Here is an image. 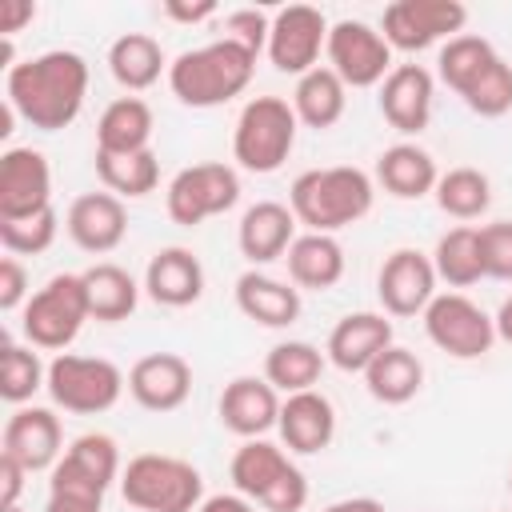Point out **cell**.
Masks as SVG:
<instances>
[{
    "label": "cell",
    "instance_id": "cell-1",
    "mask_svg": "<svg viewBox=\"0 0 512 512\" xmlns=\"http://www.w3.org/2000/svg\"><path fill=\"white\" fill-rule=\"evenodd\" d=\"M84 96H88V60L72 48H52L20 64H8L4 100L16 108L20 120H28L40 132L68 128L80 116Z\"/></svg>",
    "mask_w": 512,
    "mask_h": 512
},
{
    "label": "cell",
    "instance_id": "cell-2",
    "mask_svg": "<svg viewBox=\"0 0 512 512\" xmlns=\"http://www.w3.org/2000/svg\"><path fill=\"white\" fill-rule=\"evenodd\" d=\"M376 188L364 168L332 164V168H308L288 188V208L308 232H340L372 212Z\"/></svg>",
    "mask_w": 512,
    "mask_h": 512
},
{
    "label": "cell",
    "instance_id": "cell-3",
    "mask_svg": "<svg viewBox=\"0 0 512 512\" xmlns=\"http://www.w3.org/2000/svg\"><path fill=\"white\" fill-rule=\"evenodd\" d=\"M256 72V56L232 40H212L204 48H188L168 64V88L188 108H220L236 100Z\"/></svg>",
    "mask_w": 512,
    "mask_h": 512
},
{
    "label": "cell",
    "instance_id": "cell-4",
    "mask_svg": "<svg viewBox=\"0 0 512 512\" xmlns=\"http://www.w3.org/2000/svg\"><path fill=\"white\" fill-rule=\"evenodd\" d=\"M120 496L136 512H196L204 504V480L180 456L140 452L120 472Z\"/></svg>",
    "mask_w": 512,
    "mask_h": 512
},
{
    "label": "cell",
    "instance_id": "cell-5",
    "mask_svg": "<svg viewBox=\"0 0 512 512\" xmlns=\"http://www.w3.org/2000/svg\"><path fill=\"white\" fill-rule=\"evenodd\" d=\"M296 112L288 100L280 96H252L240 116H236V128H232V156L244 172H256V176H268L276 172L288 156H292V144H296Z\"/></svg>",
    "mask_w": 512,
    "mask_h": 512
},
{
    "label": "cell",
    "instance_id": "cell-6",
    "mask_svg": "<svg viewBox=\"0 0 512 512\" xmlns=\"http://www.w3.org/2000/svg\"><path fill=\"white\" fill-rule=\"evenodd\" d=\"M84 320H92V312H88V292H84L80 272L52 276L20 308V328H24L28 344L48 348V352H68V344L80 336Z\"/></svg>",
    "mask_w": 512,
    "mask_h": 512
},
{
    "label": "cell",
    "instance_id": "cell-7",
    "mask_svg": "<svg viewBox=\"0 0 512 512\" xmlns=\"http://www.w3.org/2000/svg\"><path fill=\"white\" fill-rule=\"evenodd\" d=\"M128 388L124 372L104 356H80V352H56L48 364V396L56 408L76 416L108 412L120 392Z\"/></svg>",
    "mask_w": 512,
    "mask_h": 512
},
{
    "label": "cell",
    "instance_id": "cell-8",
    "mask_svg": "<svg viewBox=\"0 0 512 512\" xmlns=\"http://www.w3.org/2000/svg\"><path fill=\"white\" fill-rule=\"evenodd\" d=\"M236 200H240V176L232 164H220V160L180 168L164 192L168 216L180 228H196L212 216H224L228 208H236Z\"/></svg>",
    "mask_w": 512,
    "mask_h": 512
},
{
    "label": "cell",
    "instance_id": "cell-9",
    "mask_svg": "<svg viewBox=\"0 0 512 512\" xmlns=\"http://www.w3.org/2000/svg\"><path fill=\"white\" fill-rule=\"evenodd\" d=\"M424 332L440 352L456 360H476L496 344L492 316L464 292H436V300L424 308Z\"/></svg>",
    "mask_w": 512,
    "mask_h": 512
},
{
    "label": "cell",
    "instance_id": "cell-10",
    "mask_svg": "<svg viewBox=\"0 0 512 512\" xmlns=\"http://www.w3.org/2000/svg\"><path fill=\"white\" fill-rule=\"evenodd\" d=\"M468 24V8L460 0H396L380 16V32L400 52H424L436 40L460 36Z\"/></svg>",
    "mask_w": 512,
    "mask_h": 512
},
{
    "label": "cell",
    "instance_id": "cell-11",
    "mask_svg": "<svg viewBox=\"0 0 512 512\" xmlns=\"http://www.w3.org/2000/svg\"><path fill=\"white\" fill-rule=\"evenodd\" d=\"M328 68L348 84V88H372L384 84V76L396 68L392 64V44L384 40L380 28L364 20H336L328 28Z\"/></svg>",
    "mask_w": 512,
    "mask_h": 512
},
{
    "label": "cell",
    "instance_id": "cell-12",
    "mask_svg": "<svg viewBox=\"0 0 512 512\" xmlns=\"http://www.w3.org/2000/svg\"><path fill=\"white\" fill-rule=\"evenodd\" d=\"M328 20L320 8L312 4H288L272 16V32H268V60L276 72L284 76H304L312 68H320V52L328 48Z\"/></svg>",
    "mask_w": 512,
    "mask_h": 512
},
{
    "label": "cell",
    "instance_id": "cell-13",
    "mask_svg": "<svg viewBox=\"0 0 512 512\" xmlns=\"http://www.w3.org/2000/svg\"><path fill=\"white\" fill-rule=\"evenodd\" d=\"M120 448L108 432H84L76 436L64 456L56 460L52 476H48V492H88V496H104L112 488V480H120Z\"/></svg>",
    "mask_w": 512,
    "mask_h": 512
},
{
    "label": "cell",
    "instance_id": "cell-14",
    "mask_svg": "<svg viewBox=\"0 0 512 512\" xmlns=\"http://www.w3.org/2000/svg\"><path fill=\"white\" fill-rule=\"evenodd\" d=\"M52 208V168L40 148H8L0 156V220H24Z\"/></svg>",
    "mask_w": 512,
    "mask_h": 512
},
{
    "label": "cell",
    "instance_id": "cell-15",
    "mask_svg": "<svg viewBox=\"0 0 512 512\" xmlns=\"http://www.w3.org/2000/svg\"><path fill=\"white\" fill-rule=\"evenodd\" d=\"M436 268L432 256L416 248H396L384 256L380 276H376V296L388 316H424V308L436 300Z\"/></svg>",
    "mask_w": 512,
    "mask_h": 512
},
{
    "label": "cell",
    "instance_id": "cell-16",
    "mask_svg": "<svg viewBox=\"0 0 512 512\" xmlns=\"http://www.w3.org/2000/svg\"><path fill=\"white\" fill-rule=\"evenodd\" d=\"M0 456H12L20 468L28 472H52L56 460L64 456V428L60 416L52 408H36V404H20L0 436Z\"/></svg>",
    "mask_w": 512,
    "mask_h": 512
},
{
    "label": "cell",
    "instance_id": "cell-17",
    "mask_svg": "<svg viewBox=\"0 0 512 512\" xmlns=\"http://www.w3.org/2000/svg\"><path fill=\"white\" fill-rule=\"evenodd\" d=\"M436 80L424 64H396L380 84V112L400 136H420L432 120Z\"/></svg>",
    "mask_w": 512,
    "mask_h": 512
},
{
    "label": "cell",
    "instance_id": "cell-18",
    "mask_svg": "<svg viewBox=\"0 0 512 512\" xmlns=\"http://www.w3.org/2000/svg\"><path fill=\"white\" fill-rule=\"evenodd\" d=\"M128 392L148 412H176L192 396V364L180 352H148L128 368Z\"/></svg>",
    "mask_w": 512,
    "mask_h": 512
},
{
    "label": "cell",
    "instance_id": "cell-19",
    "mask_svg": "<svg viewBox=\"0 0 512 512\" xmlns=\"http://www.w3.org/2000/svg\"><path fill=\"white\" fill-rule=\"evenodd\" d=\"M64 228H68L76 248L104 256V252L120 248V240L128 236V208L112 192H84L68 204Z\"/></svg>",
    "mask_w": 512,
    "mask_h": 512
},
{
    "label": "cell",
    "instance_id": "cell-20",
    "mask_svg": "<svg viewBox=\"0 0 512 512\" xmlns=\"http://www.w3.org/2000/svg\"><path fill=\"white\" fill-rule=\"evenodd\" d=\"M280 392L264 376H236L220 392V424L244 440H260L280 424Z\"/></svg>",
    "mask_w": 512,
    "mask_h": 512
},
{
    "label": "cell",
    "instance_id": "cell-21",
    "mask_svg": "<svg viewBox=\"0 0 512 512\" xmlns=\"http://www.w3.org/2000/svg\"><path fill=\"white\" fill-rule=\"evenodd\" d=\"M392 348V320L384 312H348L344 320H336V328L328 332L324 356L340 368V372H360L384 352Z\"/></svg>",
    "mask_w": 512,
    "mask_h": 512
},
{
    "label": "cell",
    "instance_id": "cell-22",
    "mask_svg": "<svg viewBox=\"0 0 512 512\" xmlns=\"http://www.w3.org/2000/svg\"><path fill=\"white\" fill-rule=\"evenodd\" d=\"M280 440L288 452H300V456H316L332 444L336 436V408L324 392L308 388V392H296V396H284L280 404Z\"/></svg>",
    "mask_w": 512,
    "mask_h": 512
},
{
    "label": "cell",
    "instance_id": "cell-23",
    "mask_svg": "<svg viewBox=\"0 0 512 512\" xmlns=\"http://www.w3.org/2000/svg\"><path fill=\"white\" fill-rule=\"evenodd\" d=\"M296 216L288 204L280 200H256L252 208H244L240 228H236V244L244 252L248 264H272L280 260L292 240H296Z\"/></svg>",
    "mask_w": 512,
    "mask_h": 512
},
{
    "label": "cell",
    "instance_id": "cell-24",
    "mask_svg": "<svg viewBox=\"0 0 512 512\" xmlns=\"http://www.w3.org/2000/svg\"><path fill=\"white\" fill-rule=\"evenodd\" d=\"M144 292L160 308H188L204 296V264L188 248H160L144 268Z\"/></svg>",
    "mask_w": 512,
    "mask_h": 512
},
{
    "label": "cell",
    "instance_id": "cell-25",
    "mask_svg": "<svg viewBox=\"0 0 512 512\" xmlns=\"http://www.w3.org/2000/svg\"><path fill=\"white\" fill-rule=\"evenodd\" d=\"M236 308L260 328H288L300 320V288L248 268L236 280Z\"/></svg>",
    "mask_w": 512,
    "mask_h": 512
},
{
    "label": "cell",
    "instance_id": "cell-26",
    "mask_svg": "<svg viewBox=\"0 0 512 512\" xmlns=\"http://www.w3.org/2000/svg\"><path fill=\"white\" fill-rule=\"evenodd\" d=\"M292 472H296V464H292L288 452H284L280 444H272V440H244V444L236 448L232 464H228V476H232L236 492L248 496V500H256V504H264Z\"/></svg>",
    "mask_w": 512,
    "mask_h": 512
},
{
    "label": "cell",
    "instance_id": "cell-27",
    "mask_svg": "<svg viewBox=\"0 0 512 512\" xmlns=\"http://www.w3.org/2000/svg\"><path fill=\"white\" fill-rule=\"evenodd\" d=\"M376 180H380V188H384L388 196H396V200H420V196L436 192L440 172H436L432 152H424V148L412 144V140H400V144H392V148L380 152V160H376Z\"/></svg>",
    "mask_w": 512,
    "mask_h": 512
},
{
    "label": "cell",
    "instance_id": "cell-28",
    "mask_svg": "<svg viewBox=\"0 0 512 512\" xmlns=\"http://www.w3.org/2000/svg\"><path fill=\"white\" fill-rule=\"evenodd\" d=\"M284 260H288L292 284L296 288H308V292H328L344 276V248L328 232H304V236H296L292 248L284 252Z\"/></svg>",
    "mask_w": 512,
    "mask_h": 512
},
{
    "label": "cell",
    "instance_id": "cell-29",
    "mask_svg": "<svg viewBox=\"0 0 512 512\" xmlns=\"http://www.w3.org/2000/svg\"><path fill=\"white\" fill-rule=\"evenodd\" d=\"M108 72H112V80L120 88L144 92V88H152L168 72V60H164V48H160L156 36H148V32H124L108 48Z\"/></svg>",
    "mask_w": 512,
    "mask_h": 512
},
{
    "label": "cell",
    "instance_id": "cell-30",
    "mask_svg": "<svg viewBox=\"0 0 512 512\" xmlns=\"http://www.w3.org/2000/svg\"><path fill=\"white\" fill-rule=\"evenodd\" d=\"M344 108H348V84L328 64L304 72L296 80V88H292V112H296V120L308 124V128H316V132L332 128L344 116Z\"/></svg>",
    "mask_w": 512,
    "mask_h": 512
},
{
    "label": "cell",
    "instance_id": "cell-31",
    "mask_svg": "<svg viewBox=\"0 0 512 512\" xmlns=\"http://www.w3.org/2000/svg\"><path fill=\"white\" fill-rule=\"evenodd\" d=\"M152 148V108L140 96L112 100L96 120V152H144Z\"/></svg>",
    "mask_w": 512,
    "mask_h": 512
},
{
    "label": "cell",
    "instance_id": "cell-32",
    "mask_svg": "<svg viewBox=\"0 0 512 512\" xmlns=\"http://www.w3.org/2000/svg\"><path fill=\"white\" fill-rule=\"evenodd\" d=\"M364 388L380 404H408L424 388V364L416 352L392 344L364 368Z\"/></svg>",
    "mask_w": 512,
    "mask_h": 512
},
{
    "label": "cell",
    "instance_id": "cell-33",
    "mask_svg": "<svg viewBox=\"0 0 512 512\" xmlns=\"http://www.w3.org/2000/svg\"><path fill=\"white\" fill-rule=\"evenodd\" d=\"M84 276V292H88V312H92V320H100V324H120V320H128L132 312H136V304H140V288H136V280L120 268V264H92V268H84L80 272Z\"/></svg>",
    "mask_w": 512,
    "mask_h": 512
},
{
    "label": "cell",
    "instance_id": "cell-34",
    "mask_svg": "<svg viewBox=\"0 0 512 512\" xmlns=\"http://www.w3.org/2000/svg\"><path fill=\"white\" fill-rule=\"evenodd\" d=\"M324 352L308 340H284V344H272L268 356H264V380L284 392V396H296V392H308L316 388L320 372H324Z\"/></svg>",
    "mask_w": 512,
    "mask_h": 512
},
{
    "label": "cell",
    "instance_id": "cell-35",
    "mask_svg": "<svg viewBox=\"0 0 512 512\" xmlns=\"http://www.w3.org/2000/svg\"><path fill=\"white\" fill-rule=\"evenodd\" d=\"M96 176H100L104 192H112L120 200H140V196L156 192L160 160L152 148H144V152H96Z\"/></svg>",
    "mask_w": 512,
    "mask_h": 512
},
{
    "label": "cell",
    "instance_id": "cell-36",
    "mask_svg": "<svg viewBox=\"0 0 512 512\" xmlns=\"http://www.w3.org/2000/svg\"><path fill=\"white\" fill-rule=\"evenodd\" d=\"M432 268L440 280H448L452 288H468L476 280H484V260H480V228L472 224H456L436 240L432 252Z\"/></svg>",
    "mask_w": 512,
    "mask_h": 512
},
{
    "label": "cell",
    "instance_id": "cell-37",
    "mask_svg": "<svg viewBox=\"0 0 512 512\" xmlns=\"http://www.w3.org/2000/svg\"><path fill=\"white\" fill-rule=\"evenodd\" d=\"M432 196H436V204H440L444 216H452V220H476L492 204V184H488V176L480 168H468L464 164V168L440 172Z\"/></svg>",
    "mask_w": 512,
    "mask_h": 512
},
{
    "label": "cell",
    "instance_id": "cell-38",
    "mask_svg": "<svg viewBox=\"0 0 512 512\" xmlns=\"http://www.w3.org/2000/svg\"><path fill=\"white\" fill-rule=\"evenodd\" d=\"M40 388H48V364L40 360V352H32V344L4 340V348H0V396L20 408Z\"/></svg>",
    "mask_w": 512,
    "mask_h": 512
},
{
    "label": "cell",
    "instance_id": "cell-39",
    "mask_svg": "<svg viewBox=\"0 0 512 512\" xmlns=\"http://www.w3.org/2000/svg\"><path fill=\"white\" fill-rule=\"evenodd\" d=\"M460 100H464L476 116H488V120L512 112V64L496 52V56L460 88Z\"/></svg>",
    "mask_w": 512,
    "mask_h": 512
},
{
    "label": "cell",
    "instance_id": "cell-40",
    "mask_svg": "<svg viewBox=\"0 0 512 512\" xmlns=\"http://www.w3.org/2000/svg\"><path fill=\"white\" fill-rule=\"evenodd\" d=\"M492 56H496V48H492L484 36H476V32H460V36L444 40L440 60H436V72H440V80L460 96V88H464V84H468Z\"/></svg>",
    "mask_w": 512,
    "mask_h": 512
},
{
    "label": "cell",
    "instance_id": "cell-41",
    "mask_svg": "<svg viewBox=\"0 0 512 512\" xmlns=\"http://www.w3.org/2000/svg\"><path fill=\"white\" fill-rule=\"evenodd\" d=\"M56 232H60L56 208L24 216V220H0V244H4L8 256H40V252H48L56 244Z\"/></svg>",
    "mask_w": 512,
    "mask_h": 512
},
{
    "label": "cell",
    "instance_id": "cell-42",
    "mask_svg": "<svg viewBox=\"0 0 512 512\" xmlns=\"http://www.w3.org/2000/svg\"><path fill=\"white\" fill-rule=\"evenodd\" d=\"M480 260H484V276L512 280V220H496L480 228Z\"/></svg>",
    "mask_w": 512,
    "mask_h": 512
},
{
    "label": "cell",
    "instance_id": "cell-43",
    "mask_svg": "<svg viewBox=\"0 0 512 512\" xmlns=\"http://www.w3.org/2000/svg\"><path fill=\"white\" fill-rule=\"evenodd\" d=\"M268 32H272V20L260 8H236L224 16V40L248 48L252 56H260L268 48Z\"/></svg>",
    "mask_w": 512,
    "mask_h": 512
},
{
    "label": "cell",
    "instance_id": "cell-44",
    "mask_svg": "<svg viewBox=\"0 0 512 512\" xmlns=\"http://www.w3.org/2000/svg\"><path fill=\"white\" fill-rule=\"evenodd\" d=\"M32 300L28 292V268L20 264V256H4L0 260V312H16Z\"/></svg>",
    "mask_w": 512,
    "mask_h": 512
},
{
    "label": "cell",
    "instance_id": "cell-45",
    "mask_svg": "<svg viewBox=\"0 0 512 512\" xmlns=\"http://www.w3.org/2000/svg\"><path fill=\"white\" fill-rule=\"evenodd\" d=\"M28 476H32V472L20 468L12 456H0V504H4V508L20 504V492H24V480H28Z\"/></svg>",
    "mask_w": 512,
    "mask_h": 512
},
{
    "label": "cell",
    "instance_id": "cell-46",
    "mask_svg": "<svg viewBox=\"0 0 512 512\" xmlns=\"http://www.w3.org/2000/svg\"><path fill=\"white\" fill-rule=\"evenodd\" d=\"M36 20V4L32 0H4L0 4V36L4 40H12L24 24H32Z\"/></svg>",
    "mask_w": 512,
    "mask_h": 512
},
{
    "label": "cell",
    "instance_id": "cell-47",
    "mask_svg": "<svg viewBox=\"0 0 512 512\" xmlns=\"http://www.w3.org/2000/svg\"><path fill=\"white\" fill-rule=\"evenodd\" d=\"M44 512H104V496H88V492H48Z\"/></svg>",
    "mask_w": 512,
    "mask_h": 512
},
{
    "label": "cell",
    "instance_id": "cell-48",
    "mask_svg": "<svg viewBox=\"0 0 512 512\" xmlns=\"http://www.w3.org/2000/svg\"><path fill=\"white\" fill-rule=\"evenodd\" d=\"M220 8L212 0H200V4H184V0H168L164 4V16L168 20H180V24H200V20H212Z\"/></svg>",
    "mask_w": 512,
    "mask_h": 512
},
{
    "label": "cell",
    "instance_id": "cell-49",
    "mask_svg": "<svg viewBox=\"0 0 512 512\" xmlns=\"http://www.w3.org/2000/svg\"><path fill=\"white\" fill-rule=\"evenodd\" d=\"M196 512H256V504L240 492H220V496H208Z\"/></svg>",
    "mask_w": 512,
    "mask_h": 512
},
{
    "label": "cell",
    "instance_id": "cell-50",
    "mask_svg": "<svg viewBox=\"0 0 512 512\" xmlns=\"http://www.w3.org/2000/svg\"><path fill=\"white\" fill-rule=\"evenodd\" d=\"M324 512H384V504H380V500H372V496H348V500L328 504Z\"/></svg>",
    "mask_w": 512,
    "mask_h": 512
},
{
    "label": "cell",
    "instance_id": "cell-51",
    "mask_svg": "<svg viewBox=\"0 0 512 512\" xmlns=\"http://www.w3.org/2000/svg\"><path fill=\"white\" fill-rule=\"evenodd\" d=\"M492 324H496V340H504V344H512V296L500 304V312L492 316Z\"/></svg>",
    "mask_w": 512,
    "mask_h": 512
},
{
    "label": "cell",
    "instance_id": "cell-52",
    "mask_svg": "<svg viewBox=\"0 0 512 512\" xmlns=\"http://www.w3.org/2000/svg\"><path fill=\"white\" fill-rule=\"evenodd\" d=\"M4 512H24V508H20V504H12V508H4Z\"/></svg>",
    "mask_w": 512,
    "mask_h": 512
},
{
    "label": "cell",
    "instance_id": "cell-53",
    "mask_svg": "<svg viewBox=\"0 0 512 512\" xmlns=\"http://www.w3.org/2000/svg\"><path fill=\"white\" fill-rule=\"evenodd\" d=\"M508 488H512V476H508Z\"/></svg>",
    "mask_w": 512,
    "mask_h": 512
},
{
    "label": "cell",
    "instance_id": "cell-54",
    "mask_svg": "<svg viewBox=\"0 0 512 512\" xmlns=\"http://www.w3.org/2000/svg\"><path fill=\"white\" fill-rule=\"evenodd\" d=\"M508 512H512V508H508Z\"/></svg>",
    "mask_w": 512,
    "mask_h": 512
}]
</instances>
